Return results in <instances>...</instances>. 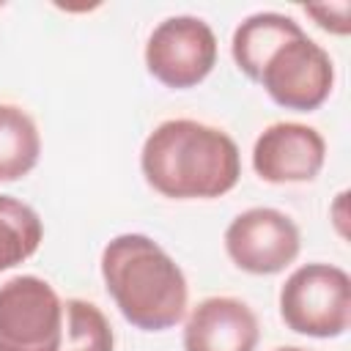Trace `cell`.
I'll use <instances>...</instances> for the list:
<instances>
[{"instance_id": "6da1fadb", "label": "cell", "mask_w": 351, "mask_h": 351, "mask_svg": "<svg viewBox=\"0 0 351 351\" xmlns=\"http://www.w3.org/2000/svg\"><path fill=\"white\" fill-rule=\"evenodd\" d=\"M140 170L162 197L211 200L239 184L241 154L228 132L192 118H170L145 137Z\"/></svg>"}, {"instance_id": "7a4b0ae2", "label": "cell", "mask_w": 351, "mask_h": 351, "mask_svg": "<svg viewBox=\"0 0 351 351\" xmlns=\"http://www.w3.org/2000/svg\"><path fill=\"white\" fill-rule=\"evenodd\" d=\"M101 280L121 315L143 332H165L186 315V277L145 233H121L104 244Z\"/></svg>"}, {"instance_id": "3957f363", "label": "cell", "mask_w": 351, "mask_h": 351, "mask_svg": "<svg viewBox=\"0 0 351 351\" xmlns=\"http://www.w3.org/2000/svg\"><path fill=\"white\" fill-rule=\"evenodd\" d=\"M282 324L307 337H340L351 326V277L332 263H304L280 288Z\"/></svg>"}, {"instance_id": "277c9868", "label": "cell", "mask_w": 351, "mask_h": 351, "mask_svg": "<svg viewBox=\"0 0 351 351\" xmlns=\"http://www.w3.org/2000/svg\"><path fill=\"white\" fill-rule=\"evenodd\" d=\"M269 99L293 112L318 110L335 88V63L302 27L282 38L263 58L255 80Z\"/></svg>"}, {"instance_id": "5b68a950", "label": "cell", "mask_w": 351, "mask_h": 351, "mask_svg": "<svg viewBox=\"0 0 351 351\" xmlns=\"http://www.w3.org/2000/svg\"><path fill=\"white\" fill-rule=\"evenodd\" d=\"M63 324V302L47 280L16 274L0 285V351H60Z\"/></svg>"}, {"instance_id": "8992f818", "label": "cell", "mask_w": 351, "mask_h": 351, "mask_svg": "<svg viewBox=\"0 0 351 351\" xmlns=\"http://www.w3.org/2000/svg\"><path fill=\"white\" fill-rule=\"evenodd\" d=\"M217 66V36L211 25L192 14L162 19L145 41L148 74L173 90L200 85Z\"/></svg>"}, {"instance_id": "52a82bcc", "label": "cell", "mask_w": 351, "mask_h": 351, "mask_svg": "<svg viewBox=\"0 0 351 351\" xmlns=\"http://www.w3.org/2000/svg\"><path fill=\"white\" fill-rule=\"evenodd\" d=\"M299 250V228L280 208H247L225 228V252L233 266L247 274H280L296 261Z\"/></svg>"}, {"instance_id": "ba28073f", "label": "cell", "mask_w": 351, "mask_h": 351, "mask_svg": "<svg viewBox=\"0 0 351 351\" xmlns=\"http://www.w3.org/2000/svg\"><path fill=\"white\" fill-rule=\"evenodd\" d=\"M326 162V140L296 121L269 123L252 145V170L269 184L313 181Z\"/></svg>"}, {"instance_id": "9c48e42d", "label": "cell", "mask_w": 351, "mask_h": 351, "mask_svg": "<svg viewBox=\"0 0 351 351\" xmlns=\"http://www.w3.org/2000/svg\"><path fill=\"white\" fill-rule=\"evenodd\" d=\"M261 337L252 307L236 296H208L184 324V351H255Z\"/></svg>"}, {"instance_id": "30bf717a", "label": "cell", "mask_w": 351, "mask_h": 351, "mask_svg": "<svg viewBox=\"0 0 351 351\" xmlns=\"http://www.w3.org/2000/svg\"><path fill=\"white\" fill-rule=\"evenodd\" d=\"M302 25L293 16L277 14V11H258L250 14L230 38V55L239 66V71L250 80H255L258 66L263 63V58L269 55L271 47H277L282 38H288L291 33H296Z\"/></svg>"}, {"instance_id": "8fae6325", "label": "cell", "mask_w": 351, "mask_h": 351, "mask_svg": "<svg viewBox=\"0 0 351 351\" xmlns=\"http://www.w3.org/2000/svg\"><path fill=\"white\" fill-rule=\"evenodd\" d=\"M41 156L36 121L16 104H0V184L25 178Z\"/></svg>"}, {"instance_id": "7c38bea8", "label": "cell", "mask_w": 351, "mask_h": 351, "mask_svg": "<svg viewBox=\"0 0 351 351\" xmlns=\"http://www.w3.org/2000/svg\"><path fill=\"white\" fill-rule=\"evenodd\" d=\"M41 239L44 222L38 211L14 195H0V271L36 255Z\"/></svg>"}, {"instance_id": "4fadbf2b", "label": "cell", "mask_w": 351, "mask_h": 351, "mask_svg": "<svg viewBox=\"0 0 351 351\" xmlns=\"http://www.w3.org/2000/svg\"><path fill=\"white\" fill-rule=\"evenodd\" d=\"M66 324H63V346L60 351H112L115 335L107 315L85 299L63 302Z\"/></svg>"}, {"instance_id": "5bb4252c", "label": "cell", "mask_w": 351, "mask_h": 351, "mask_svg": "<svg viewBox=\"0 0 351 351\" xmlns=\"http://www.w3.org/2000/svg\"><path fill=\"white\" fill-rule=\"evenodd\" d=\"M304 14L315 19L318 27H324L326 33H335V36H346L351 30V5L343 0V3H324V5H304Z\"/></svg>"}, {"instance_id": "9a60e30c", "label": "cell", "mask_w": 351, "mask_h": 351, "mask_svg": "<svg viewBox=\"0 0 351 351\" xmlns=\"http://www.w3.org/2000/svg\"><path fill=\"white\" fill-rule=\"evenodd\" d=\"M346 197H348V192H340L337 195V200H335V225H337V233L340 236H346V214H343V206H346Z\"/></svg>"}, {"instance_id": "2e32d148", "label": "cell", "mask_w": 351, "mask_h": 351, "mask_svg": "<svg viewBox=\"0 0 351 351\" xmlns=\"http://www.w3.org/2000/svg\"><path fill=\"white\" fill-rule=\"evenodd\" d=\"M274 351H307V348H299V346H280V348H274Z\"/></svg>"}]
</instances>
